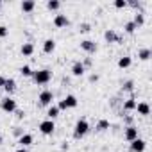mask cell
Returning a JSON list of instances; mask_svg holds the SVG:
<instances>
[{"label":"cell","mask_w":152,"mask_h":152,"mask_svg":"<svg viewBox=\"0 0 152 152\" xmlns=\"http://www.w3.org/2000/svg\"><path fill=\"white\" fill-rule=\"evenodd\" d=\"M50 79H52V72H50L48 68L36 70V72L32 73V81H34L38 86H41V84H48V83H50Z\"/></svg>","instance_id":"6da1fadb"},{"label":"cell","mask_w":152,"mask_h":152,"mask_svg":"<svg viewBox=\"0 0 152 152\" xmlns=\"http://www.w3.org/2000/svg\"><path fill=\"white\" fill-rule=\"evenodd\" d=\"M88 132H90V124H88V120H86V118H79L77 124H75V127H73V136L79 140V138L86 136Z\"/></svg>","instance_id":"7a4b0ae2"},{"label":"cell","mask_w":152,"mask_h":152,"mask_svg":"<svg viewBox=\"0 0 152 152\" xmlns=\"http://www.w3.org/2000/svg\"><path fill=\"white\" fill-rule=\"evenodd\" d=\"M77 104H79V100H77L75 95H66L63 100H59L57 107H59V111H63V109H73V107H77Z\"/></svg>","instance_id":"3957f363"},{"label":"cell","mask_w":152,"mask_h":152,"mask_svg":"<svg viewBox=\"0 0 152 152\" xmlns=\"http://www.w3.org/2000/svg\"><path fill=\"white\" fill-rule=\"evenodd\" d=\"M38 129H39L41 134H45V136H52L54 131H56V124H54V120H48V118H47V120L39 122Z\"/></svg>","instance_id":"277c9868"},{"label":"cell","mask_w":152,"mask_h":152,"mask_svg":"<svg viewBox=\"0 0 152 152\" xmlns=\"http://www.w3.org/2000/svg\"><path fill=\"white\" fill-rule=\"evenodd\" d=\"M0 107H2V111H6V113H15L16 111V100L13 97H6V99H2V102H0Z\"/></svg>","instance_id":"5b68a950"},{"label":"cell","mask_w":152,"mask_h":152,"mask_svg":"<svg viewBox=\"0 0 152 152\" xmlns=\"http://www.w3.org/2000/svg\"><path fill=\"white\" fill-rule=\"evenodd\" d=\"M39 100V106H52V100H54V93L48 91V90H43L38 97Z\"/></svg>","instance_id":"8992f818"},{"label":"cell","mask_w":152,"mask_h":152,"mask_svg":"<svg viewBox=\"0 0 152 152\" xmlns=\"http://www.w3.org/2000/svg\"><path fill=\"white\" fill-rule=\"evenodd\" d=\"M124 138L131 143L132 140H136V138H140L138 136V127H134V125H127L125 127V131H124Z\"/></svg>","instance_id":"52a82bcc"},{"label":"cell","mask_w":152,"mask_h":152,"mask_svg":"<svg viewBox=\"0 0 152 152\" xmlns=\"http://www.w3.org/2000/svg\"><path fill=\"white\" fill-rule=\"evenodd\" d=\"M145 148H147V141L145 140L136 138V140L131 141V150L132 152H145Z\"/></svg>","instance_id":"ba28073f"},{"label":"cell","mask_w":152,"mask_h":152,"mask_svg":"<svg viewBox=\"0 0 152 152\" xmlns=\"http://www.w3.org/2000/svg\"><path fill=\"white\" fill-rule=\"evenodd\" d=\"M84 73H86V68L83 66L81 61H75V63L72 64V75H73V77H83Z\"/></svg>","instance_id":"9c48e42d"},{"label":"cell","mask_w":152,"mask_h":152,"mask_svg":"<svg viewBox=\"0 0 152 152\" xmlns=\"http://www.w3.org/2000/svg\"><path fill=\"white\" fill-rule=\"evenodd\" d=\"M81 48L86 54H95L97 52V43L91 41V39H84V41H81Z\"/></svg>","instance_id":"30bf717a"},{"label":"cell","mask_w":152,"mask_h":152,"mask_svg":"<svg viewBox=\"0 0 152 152\" xmlns=\"http://www.w3.org/2000/svg\"><path fill=\"white\" fill-rule=\"evenodd\" d=\"M18 143H20V147L27 148V147H31V145L34 143V136H32V134H27V132H23V134L18 138Z\"/></svg>","instance_id":"8fae6325"},{"label":"cell","mask_w":152,"mask_h":152,"mask_svg":"<svg viewBox=\"0 0 152 152\" xmlns=\"http://www.w3.org/2000/svg\"><path fill=\"white\" fill-rule=\"evenodd\" d=\"M70 22H68V18H66V15H56L54 16V25L57 27V29H63V27H66Z\"/></svg>","instance_id":"7c38bea8"},{"label":"cell","mask_w":152,"mask_h":152,"mask_svg":"<svg viewBox=\"0 0 152 152\" xmlns=\"http://www.w3.org/2000/svg\"><path fill=\"white\" fill-rule=\"evenodd\" d=\"M6 93H7V97L9 95H13L15 91H16V81L15 79H6V84H4V88H2Z\"/></svg>","instance_id":"4fadbf2b"},{"label":"cell","mask_w":152,"mask_h":152,"mask_svg":"<svg viewBox=\"0 0 152 152\" xmlns=\"http://www.w3.org/2000/svg\"><path fill=\"white\" fill-rule=\"evenodd\" d=\"M134 111H138V115H141V116H148L150 115V106L147 102H138Z\"/></svg>","instance_id":"5bb4252c"},{"label":"cell","mask_w":152,"mask_h":152,"mask_svg":"<svg viewBox=\"0 0 152 152\" xmlns=\"http://www.w3.org/2000/svg\"><path fill=\"white\" fill-rule=\"evenodd\" d=\"M20 7H22L23 13H32L34 7H36V2H34V0H23V2L20 4Z\"/></svg>","instance_id":"9a60e30c"},{"label":"cell","mask_w":152,"mask_h":152,"mask_svg":"<svg viewBox=\"0 0 152 152\" xmlns=\"http://www.w3.org/2000/svg\"><path fill=\"white\" fill-rule=\"evenodd\" d=\"M20 52H22V56L31 57V56L34 54V45H32V43H23L22 48H20Z\"/></svg>","instance_id":"2e32d148"},{"label":"cell","mask_w":152,"mask_h":152,"mask_svg":"<svg viewBox=\"0 0 152 152\" xmlns=\"http://www.w3.org/2000/svg\"><path fill=\"white\" fill-rule=\"evenodd\" d=\"M56 50V41L54 39H45L43 41V52L45 54H52Z\"/></svg>","instance_id":"e0dca14e"},{"label":"cell","mask_w":152,"mask_h":152,"mask_svg":"<svg viewBox=\"0 0 152 152\" xmlns=\"http://www.w3.org/2000/svg\"><path fill=\"white\" fill-rule=\"evenodd\" d=\"M116 38H118V34H116L113 29H107V31L104 32V39H106L107 43H116Z\"/></svg>","instance_id":"ac0fdd59"},{"label":"cell","mask_w":152,"mask_h":152,"mask_svg":"<svg viewBox=\"0 0 152 152\" xmlns=\"http://www.w3.org/2000/svg\"><path fill=\"white\" fill-rule=\"evenodd\" d=\"M131 64H132V59H131L129 56H122V57L118 59V68H122V70L129 68Z\"/></svg>","instance_id":"d6986e66"},{"label":"cell","mask_w":152,"mask_h":152,"mask_svg":"<svg viewBox=\"0 0 152 152\" xmlns=\"http://www.w3.org/2000/svg\"><path fill=\"white\" fill-rule=\"evenodd\" d=\"M136 104H138V100H136L134 97L127 99V100L124 102V111H134V109H136Z\"/></svg>","instance_id":"ffe728a7"},{"label":"cell","mask_w":152,"mask_h":152,"mask_svg":"<svg viewBox=\"0 0 152 152\" xmlns=\"http://www.w3.org/2000/svg\"><path fill=\"white\" fill-rule=\"evenodd\" d=\"M47 116H48V120H54V118H57L59 116V107L57 106H48V109H47Z\"/></svg>","instance_id":"44dd1931"},{"label":"cell","mask_w":152,"mask_h":152,"mask_svg":"<svg viewBox=\"0 0 152 152\" xmlns=\"http://www.w3.org/2000/svg\"><path fill=\"white\" fill-rule=\"evenodd\" d=\"M95 129H97L99 132L107 131V129H109V120H104V118H102V120H99V122H97V125H95Z\"/></svg>","instance_id":"7402d4cb"},{"label":"cell","mask_w":152,"mask_h":152,"mask_svg":"<svg viewBox=\"0 0 152 152\" xmlns=\"http://www.w3.org/2000/svg\"><path fill=\"white\" fill-rule=\"evenodd\" d=\"M150 56H152L150 48H141V50L138 52V57H140L141 61H148V59H150Z\"/></svg>","instance_id":"603a6c76"},{"label":"cell","mask_w":152,"mask_h":152,"mask_svg":"<svg viewBox=\"0 0 152 152\" xmlns=\"http://www.w3.org/2000/svg\"><path fill=\"white\" fill-rule=\"evenodd\" d=\"M32 73H34V70H32L29 64H23V66L20 68V75H23V77H32Z\"/></svg>","instance_id":"cb8c5ba5"},{"label":"cell","mask_w":152,"mask_h":152,"mask_svg":"<svg viewBox=\"0 0 152 152\" xmlns=\"http://www.w3.org/2000/svg\"><path fill=\"white\" fill-rule=\"evenodd\" d=\"M61 7V2H59V0H48V2H47V9L48 11H57Z\"/></svg>","instance_id":"d4e9b609"},{"label":"cell","mask_w":152,"mask_h":152,"mask_svg":"<svg viewBox=\"0 0 152 152\" xmlns=\"http://www.w3.org/2000/svg\"><path fill=\"white\" fill-rule=\"evenodd\" d=\"M132 22H134V25H136V27H141V25L145 23V15H143V13H136Z\"/></svg>","instance_id":"484cf974"},{"label":"cell","mask_w":152,"mask_h":152,"mask_svg":"<svg viewBox=\"0 0 152 152\" xmlns=\"http://www.w3.org/2000/svg\"><path fill=\"white\" fill-rule=\"evenodd\" d=\"M136 29H138V27L134 25V22H132V20H131V22H125V23H124V31H125L127 34H132V32H136Z\"/></svg>","instance_id":"4316f807"},{"label":"cell","mask_w":152,"mask_h":152,"mask_svg":"<svg viewBox=\"0 0 152 152\" xmlns=\"http://www.w3.org/2000/svg\"><path fill=\"white\" fill-rule=\"evenodd\" d=\"M122 90H124V91L132 93V91H134V83H132V81H125V83H124V86H122Z\"/></svg>","instance_id":"83f0119b"},{"label":"cell","mask_w":152,"mask_h":152,"mask_svg":"<svg viewBox=\"0 0 152 152\" xmlns=\"http://www.w3.org/2000/svg\"><path fill=\"white\" fill-rule=\"evenodd\" d=\"M115 7H116V9L127 7V0H115Z\"/></svg>","instance_id":"f1b7e54d"},{"label":"cell","mask_w":152,"mask_h":152,"mask_svg":"<svg viewBox=\"0 0 152 152\" xmlns=\"http://www.w3.org/2000/svg\"><path fill=\"white\" fill-rule=\"evenodd\" d=\"M9 34V29L6 27V25H0V39H2V38H6Z\"/></svg>","instance_id":"f546056e"},{"label":"cell","mask_w":152,"mask_h":152,"mask_svg":"<svg viewBox=\"0 0 152 152\" xmlns=\"http://www.w3.org/2000/svg\"><path fill=\"white\" fill-rule=\"evenodd\" d=\"M90 29H91V25H90V23H81V27H79V31H81V32H88Z\"/></svg>","instance_id":"4dcf8cb0"},{"label":"cell","mask_w":152,"mask_h":152,"mask_svg":"<svg viewBox=\"0 0 152 152\" xmlns=\"http://www.w3.org/2000/svg\"><path fill=\"white\" fill-rule=\"evenodd\" d=\"M15 113H16V116H18V118H20V120H22V118H23V116H25V111H22V109H16V111H15Z\"/></svg>","instance_id":"1f68e13d"},{"label":"cell","mask_w":152,"mask_h":152,"mask_svg":"<svg viewBox=\"0 0 152 152\" xmlns=\"http://www.w3.org/2000/svg\"><path fill=\"white\" fill-rule=\"evenodd\" d=\"M13 132H15V136H18V138H20V136L23 134V131H22L20 127H15V131H13Z\"/></svg>","instance_id":"d6a6232c"},{"label":"cell","mask_w":152,"mask_h":152,"mask_svg":"<svg viewBox=\"0 0 152 152\" xmlns=\"http://www.w3.org/2000/svg\"><path fill=\"white\" fill-rule=\"evenodd\" d=\"M97 81H99V75H95V73L90 75V83H97Z\"/></svg>","instance_id":"836d02e7"},{"label":"cell","mask_w":152,"mask_h":152,"mask_svg":"<svg viewBox=\"0 0 152 152\" xmlns=\"http://www.w3.org/2000/svg\"><path fill=\"white\" fill-rule=\"evenodd\" d=\"M4 84H6V77H2V75H0V90L4 88Z\"/></svg>","instance_id":"e575fe53"},{"label":"cell","mask_w":152,"mask_h":152,"mask_svg":"<svg viewBox=\"0 0 152 152\" xmlns=\"http://www.w3.org/2000/svg\"><path fill=\"white\" fill-rule=\"evenodd\" d=\"M61 148H63V150H68V148H70V145H68V143H66V141H64V143H63V145H61Z\"/></svg>","instance_id":"d590c367"},{"label":"cell","mask_w":152,"mask_h":152,"mask_svg":"<svg viewBox=\"0 0 152 152\" xmlns=\"http://www.w3.org/2000/svg\"><path fill=\"white\" fill-rule=\"evenodd\" d=\"M15 152H27V148H23V147H20L18 150H15Z\"/></svg>","instance_id":"8d00e7d4"},{"label":"cell","mask_w":152,"mask_h":152,"mask_svg":"<svg viewBox=\"0 0 152 152\" xmlns=\"http://www.w3.org/2000/svg\"><path fill=\"white\" fill-rule=\"evenodd\" d=\"M2 143H4V138H2V136H0V145H2Z\"/></svg>","instance_id":"74e56055"},{"label":"cell","mask_w":152,"mask_h":152,"mask_svg":"<svg viewBox=\"0 0 152 152\" xmlns=\"http://www.w3.org/2000/svg\"><path fill=\"white\" fill-rule=\"evenodd\" d=\"M0 4H2V0H0Z\"/></svg>","instance_id":"f35d334b"}]
</instances>
